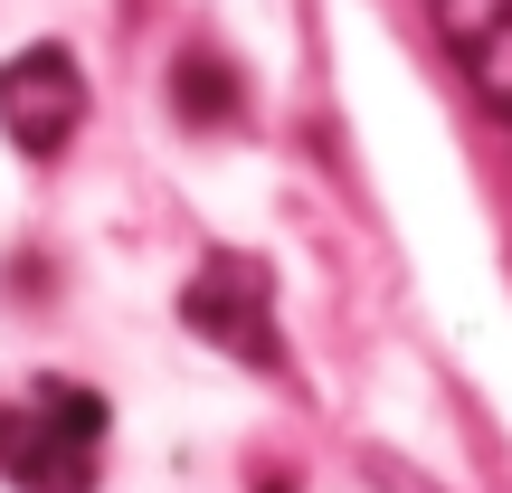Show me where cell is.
<instances>
[{"label":"cell","mask_w":512,"mask_h":493,"mask_svg":"<svg viewBox=\"0 0 512 493\" xmlns=\"http://www.w3.org/2000/svg\"><path fill=\"white\" fill-rule=\"evenodd\" d=\"M427 19L456 76L475 86V105L512 124V0H427Z\"/></svg>","instance_id":"277c9868"},{"label":"cell","mask_w":512,"mask_h":493,"mask_svg":"<svg viewBox=\"0 0 512 493\" xmlns=\"http://www.w3.org/2000/svg\"><path fill=\"white\" fill-rule=\"evenodd\" d=\"M171 95H181V124H238V86H228V67L209 48H181V67H171Z\"/></svg>","instance_id":"5b68a950"},{"label":"cell","mask_w":512,"mask_h":493,"mask_svg":"<svg viewBox=\"0 0 512 493\" xmlns=\"http://www.w3.org/2000/svg\"><path fill=\"white\" fill-rule=\"evenodd\" d=\"M76 124H86V76H76V57L57 48V38L0 57V133H10L29 162H57V152L76 143Z\"/></svg>","instance_id":"6da1fadb"},{"label":"cell","mask_w":512,"mask_h":493,"mask_svg":"<svg viewBox=\"0 0 512 493\" xmlns=\"http://www.w3.org/2000/svg\"><path fill=\"white\" fill-rule=\"evenodd\" d=\"M181 313H190V332H209V342L228 351V361L275 370V313H266V266H256V256H209V266L190 275Z\"/></svg>","instance_id":"7a4b0ae2"},{"label":"cell","mask_w":512,"mask_h":493,"mask_svg":"<svg viewBox=\"0 0 512 493\" xmlns=\"http://www.w3.org/2000/svg\"><path fill=\"white\" fill-rule=\"evenodd\" d=\"M0 475L19 493H95V437L67 427L48 399L0 408Z\"/></svg>","instance_id":"3957f363"}]
</instances>
